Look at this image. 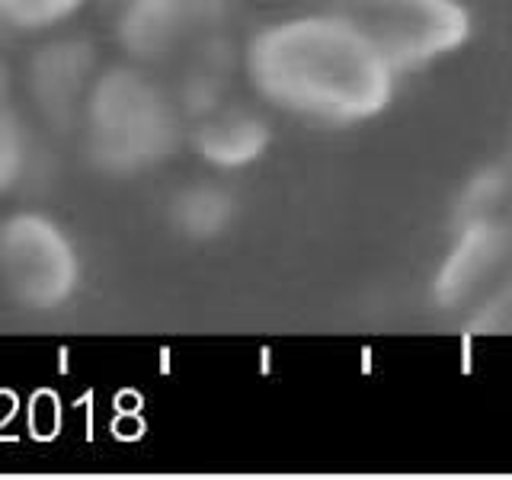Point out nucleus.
<instances>
[{"label": "nucleus", "mask_w": 512, "mask_h": 480, "mask_svg": "<svg viewBox=\"0 0 512 480\" xmlns=\"http://www.w3.org/2000/svg\"><path fill=\"white\" fill-rule=\"evenodd\" d=\"M244 77L260 103L311 125H362L391 106L397 71L340 13H295L247 39Z\"/></svg>", "instance_id": "f257e3e1"}, {"label": "nucleus", "mask_w": 512, "mask_h": 480, "mask_svg": "<svg viewBox=\"0 0 512 480\" xmlns=\"http://www.w3.org/2000/svg\"><path fill=\"white\" fill-rule=\"evenodd\" d=\"M77 128L90 167L119 180L160 170L186 141L176 96L138 61L100 68Z\"/></svg>", "instance_id": "f03ea898"}, {"label": "nucleus", "mask_w": 512, "mask_h": 480, "mask_svg": "<svg viewBox=\"0 0 512 480\" xmlns=\"http://www.w3.org/2000/svg\"><path fill=\"white\" fill-rule=\"evenodd\" d=\"M436 298L474 330H512V170H496L468 192Z\"/></svg>", "instance_id": "7ed1b4c3"}, {"label": "nucleus", "mask_w": 512, "mask_h": 480, "mask_svg": "<svg viewBox=\"0 0 512 480\" xmlns=\"http://www.w3.org/2000/svg\"><path fill=\"white\" fill-rule=\"evenodd\" d=\"M84 279V260L71 231L39 208L0 221V292L29 314L71 304Z\"/></svg>", "instance_id": "20e7f679"}, {"label": "nucleus", "mask_w": 512, "mask_h": 480, "mask_svg": "<svg viewBox=\"0 0 512 480\" xmlns=\"http://www.w3.org/2000/svg\"><path fill=\"white\" fill-rule=\"evenodd\" d=\"M397 74L423 71L471 39L461 0H346L343 10Z\"/></svg>", "instance_id": "39448f33"}, {"label": "nucleus", "mask_w": 512, "mask_h": 480, "mask_svg": "<svg viewBox=\"0 0 512 480\" xmlns=\"http://www.w3.org/2000/svg\"><path fill=\"white\" fill-rule=\"evenodd\" d=\"M231 0H125L116 13V42L144 68L186 58L224 32Z\"/></svg>", "instance_id": "423d86ee"}, {"label": "nucleus", "mask_w": 512, "mask_h": 480, "mask_svg": "<svg viewBox=\"0 0 512 480\" xmlns=\"http://www.w3.org/2000/svg\"><path fill=\"white\" fill-rule=\"evenodd\" d=\"M100 68V52L90 39L48 32L42 45L29 55L23 77L36 116L55 132L77 128L80 109Z\"/></svg>", "instance_id": "0eeeda50"}, {"label": "nucleus", "mask_w": 512, "mask_h": 480, "mask_svg": "<svg viewBox=\"0 0 512 480\" xmlns=\"http://www.w3.org/2000/svg\"><path fill=\"white\" fill-rule=\"evenodd\" d=\"M192 151H196L208 167L221 173H234L253 167L272 144V128L260 112L244 106H218L196 119L186 132Z\"/></svg>", "instance_id": "6e6552de"}, {"label": "nucleus", "mask_w": 512, "mask_h": 480, "mask_svg": "<svg viewBox=\"0 0 512 480\" xmlns=\"http://www.w3.org/2000/svg\"><path fill=\"white\" fill-rule=\"evenodd\" d=\"M167 221L189 244H215L237 221V196L221 180H192L170 196Z\"/></svg>", "instance_id": "1a4fd4ad"}, {"label": "nucleus", "mask_w": 512, "mask_h": 480, "mask_svg": "<svg viewBox=\"0 0 512 480\" xmlns=\"http://www.w3.org/2000/svg\"><path fill=\"white\" fill-rule=\"evenodd\" d=\"M90 0H0L4 36H48L68 26Z\"/></svg>", "instance_id": "9d476101"}, {"label": "nucleus", "mask_w": 512, "mask_h": 480, "mask_svg": "<svg viewBox=\"0 0 512 480\" xmlns=\"http://www.w3.org/2000/svg\"><path fill=\"white\" fill-rule=\"evenodd\" d=\"M32 167V135L13 100H0V199L26 180Z\"/></svg>", "instance_id": "9b49d317"}, {"label": "nucleus", "mask_w": 512, "mask_h": 480, "mask_svg": "<svg viewBox=\"0 0 512 480\" xmlns=\"http://www.w3.org/2000/svg\"><path fill=\"white\" fill-rule=\"evenodd\" d=\"M4 32H0V100H13V71L4 55Z\"/></svg>", "instance_id": "f8f14e48"}]
</instances>
